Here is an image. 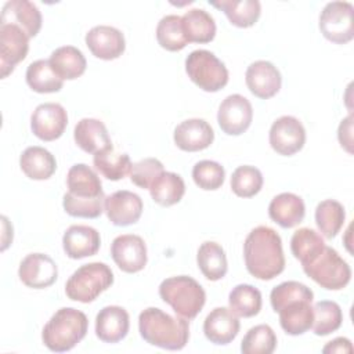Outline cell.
<instances>
[{"label": "cell", "instance_id": "19", "mask_svg": "<svg viewBox=\"0 0 354 354\" xmlns=\"http://www.w3.org/2000/svg\"><path fill=\"white\" fill-rule=\"evenodd\" d=\"M101 236L100 232L83 224L71 225L62 236V246L64 252L68 257L73 260L84 259L88 256H94L100 250Z\"/></svg>", "mask_w": 354, "mask_h": 354}, {"label": "cell", "instance_id": "11", "mask_svg": "<svg viewBox=\"0 0 354 354\" xmlns=\"http://www.w3.org/2000/svg\"><path fill=\"white\" fill-rule=\"evenodd\" d=\"M29 50V36L14 24H0V68L7 77L17 64L25 59Z\"/></svg>", "mask_w": 354, "mask_h": 354}, {"label": "cell", "instance_id": "21", "mask_svg": "<svg viewBox=\"0 0 354 354\" xmlns=\"http://www.w3.org/2000/svg\"><path fill=\"white\" fill-rule=\"evenodd\" d=\"M130 328L129 313L120 306H106L95 317V335L105 343H118Z\"/></svg>", "mask_w": 354, "mask_h": 354}, {"label": "cell", "instance_id": "5", "mask_svg": "<svg viewBox=\"0 0 354 354\" xmlns=\"http://www.w3.org/2000/svg\"><path fill=\"white\" fill-rule=\"evenodd\" d=\"M113 283V272L105 263L94 261L79 267L66 281L65 293L73 301L91 303Z\"/></svg>", "mask_w": 354, "mask_h": 354}, {"label": "cell", "instance_id": "12", "mask_svg": "<svg viewBox=\"0 0 354 354\" xmlns=\"http://www.w3.org/2000/svg\"><path fill=\"white\" fill-rule=\"evenodd\" d=\"M68 124V113L61 104L44 102L35 108L30 116V129L33 134L43 141L59 138Z\"/></svg>", "mask_w": 354, "mask_h": 354}, {"label": "cell", "instance_id": "29", "mask_svg": "<svg viewBox=\"0 0 354 354\" xmlns=\"http://www.w3.org/2000/svg\"><path fill=\"white\" fill-rule=\"evenodd\" d=\"M181 22L188 43H209L216 36L214 18L203 8L188 10Z\"/></svg>", "mask_w": 354, "mask_h": 354}, {"label": "cell", "instance_id": "8", "mask_svg": "<svg viewBox=\"0 0 354 354\" xmlns=\"http://www.w3.org/2000/svg\"><path fill=\"white\" fill-rule=\"evenodd\" d=\"M354 7L348 1H330L319 15V30L329 40L336 44H344L354 37L353 22Z\"/></svg>", "mask_w": 354, "mask_h": 354}, {"label": "cell", "instance_id": "36", "mask_svg": "<svg viewBox=\"0 0 354 354\" xmlns=\"http://www.w3.org/2000/svg\"><path fill=\"white\" fill-rule=\"evenodd\" d=\"M228 304L236 317L250 318L261 310V293L249 283H239L230 292Z\"/></svg>", "mask_w": 354, "mask_h": 354}, {"label": "cell", "instance_id": "46", "mask_svg": "<svg viewBox=\"0 0 354 354\" xmlns=\"http://www.w3.org/2000/svg\"><path fill=\"white\" fill-rule=\"evenodd\" d=\"M337 138L342 148H344L348 153H353V113L340 122Z\"/></svg>", "mask_w": 354, "mask_h": 354}, {"label": "cell", "instance_id": "32", "mask_svg": "<svg viewBox=\"0 0 354 354\" xmlns=\"http://www.w3.org/2000/svg\"><path fill=\"white\" fill-rule=\"evenodd\" d=\"M93 163L97 171L108 180L118 181L130 174L131 170V160L127 153L118 152L113 145L108 147L104 151H100L94 153Z\"/></svg>", "mask_w": 354, "mask_h": 354}, {"label": "cell", "instance_id": "17", "mask_svg": "<svg viewBox=\"0 0 354 354\" xmlns=\"http://www.w3.org/2000/svg\"><path fill=\"white\" fill-rule=\"evenodd\" d=\"M245 80L249 91L261 100L274 97L282 84V77L277 66L264 59L254 61L248 66Z\"/></svg>", "mask_w": 354, "mask_h": 354}, {"label": "cell", "instance_id": "18", "mask_svg": "<svg viewBox=\"0 0 354 354\" xmlns=\"http://www.w3.org/2000/svg\"><path fill=\"white\" fill-rule=\"evenodd\" d=\"M176 145L187 152H196L210 147L214 140L212 126L199 118L183 120L176 126L173 134Z\"/></svg>", "mask_w": 354, "mask_h": 354}, {"label": "cell", "instance_id": "30", "mask_svg": "<svg viewBox=\"0 0 354 354\" xmlns=\"http://www.w3.org/2000/svg\"><path fill=\"white\" fill-rule=\"evenodd\" d=\"M196 263L203 277L209 281H218L224 278L228 270L224 249L213 241H206L199 246Z\"/></svg>", "mask_w": 354, "mask_h": 354}, {"label": "cell", "instance_id": "22", "mask_svg": "<svg viewBox=\"0 0 354 354\" xmlns=\"http://www.w3.org/2000/svg\"><path fill=\"white\" fill-rule=\"evenodd\" d=\"M0 24L18 25L28 36L35 37L41 28V12L28 0H10L3 6Z\"/></svg>", "mask_w": 354, "mask_h": 354}, {"label": "cell", "instance_id": "45", "mask_svg": "<svg viewBox=\"0 0 354 354\" xmlns=\"http://www.w3.org/2000/svg\"><path fill=\"white\" fill-rule=\"evenodd\" d=\"M165 171L163 163L156 158H145L133 163L130 170V180L140 188H147Z\"/></svg>", "mask_w": 354, "mask_h": 354}, {"label": "cell", "instance_id": "15", "mask_svg": "<svg viewBox=\"0 0 354 354\" xmlns=\"http://www.w3.org/2000/svg\"><path fill=\"white\" fill-rule=\"evenodd\" d=\"M18 277L28 288L44 289L57 281L58 268L50 256L44 253H30L21 261Z\"/></svg>", "mask_w": 354, "mask_h": 354}, {"label": "cell", "instance_id": "34", "mask_svg": "<svg viewBox=\"0 0 354 354\" xmlns=\"http://www.w3.org/2000/svg\"><path fill=\"white\" fill-rule=\"evenodd\" d=\"M26 83L36 93H55L64 86V80L51 68L48 59H37L26 69Z\"/></svg>", "mask_w": 354, "mask_h": 354}, {"label": "cell", "instance_id": "43", "mask_svg": "<svg viewBox=\"0 0 354 354\" xmlns=\"http://www.w3.org/2000/svg\"><path fill=\"white\" fill-rule=\"evenodd\" d=\"M195 184L205 191L218 189L225 178L224 167L214 160H201L192 169Z\"/></svg>", "mask_w": 354, "mask_h": 354}, {"label": "cell", "instance_id": "7", "mask_svg": "<svg viewBox=\"0 0 354 354\" xmlns=\"http://www.w3.org/2000/svg\"><path fill=\"white\" fill-rule=\"evenodd\" d=\"M188 77L203 91L216 93L228 83L225 65L209 50H194L185 58Z\"/></svg>", "mask_w": 354, "mask_h": 354}, {"label": "cell", "instance_id": "35", "mask_svg": "<svg viewBox=\"0 0 354 354\" xmlns=\"http://www.w3.org/2000/svg\"><path fill=\"white\" fill-rule=\"evenodd\" d=\"M346 220V212L340 202L335 199H325L315 207V224L319 232L332 239L342 230Z\"/></svg>", "mask_w": 354, "mask_h": 354}, {"label": "cell", "instance_id": "4", "mask_svg": "<svg viewBox=\"0 0 354 354\" xmlns=\"http://www.w3.org/2000/svg\"><path fill=\"white\" fill-rule=\"evenodd\" d=\"M159 296L178 317L185 319H194L206 301V293L201 283L188 275L163 279L159 285Z\"/></svg>", "mask_w": 354, "mask_h": 354}, {"label": "cell", "instance_id": "42", "mask_svg": "<svg viewBox=\"0 0 354 354\" xmlns=\"http://www.w3.org/2000/svg\"><path fill=\"white\" fill-rule=\"evenodd\" d=\"M104 202L105 195L95 198H77L66 192L62 199V206L72 217L97 218L104 212Z\"/></svg>", "mask_w": 354, "mask_h": 354}, {"label": "cell", "instance_id": "24", "mask_svg": "<svg viewBox=\"0 0 354 354\" xmlns=\"http://www.w3.org/2000/svg\"><path fill=\"white\" fill-rule=\"evenodd\" d=\"M76 145L87 153H97L112 145L105 124L100 119L83 118L73 130Z\"/></svg>", "mask_w": 354, "mask_h": 354}, {"label": "cell", "instance_id": "37", "mask_svg": "<svg viewBox=\"0 0 354 354\" xmlns=\"http://www.w3.org/2000/svg\"><path fill=\"white\" fill-rule=\"evenodd\" d=\"M324 248V238L317 231L307 227L295 231L290 239L292 254L301 263V266L313 261Z\"/></svg>", "mask_w": 354, "mask_h": 354}, {"label": "cell", "instance_id": "40", "mask_svg": "<svg viewBox=\"0 0 354 354\" xmlns=\"http://www.w3.org/2000/svg\"><path fill=\"white\" fill-rule=\"evenodd\" d=\"M277 347V336L270 325L260 324L250 328L242 339L243 354H271Z\"/></svg>", "mask_w": 354, "mask_h": 354}, {"label": "cell", "instance_id": "25", "mask_svg": "<svg viewBox=\"0 0 354 354\" xmlns=\"http://www.w3.org/2000/svg\"><path fill=\"white\" fill-rule=\"evenodd\" d=\"M310 299H296L286 303L279 311L281 328L290 336H299L307 332L314 319V311Z\"/></svg>", "mask_w": 354, "mask_h": 354}, {"label": "cell", "instance_id": "41", "mask_svg": "<svg viewBox=\"0 0 354 354\" xmlns=\"http://www.w3.org/2000/svg\"><path fill=\"white\" fill-rule=\"evenodd\" d=\"M263 187L261 171L249 165L239 166L234 170L231 176V189L236 196L252 198L260 192Z\"/></svg>", "mask_w": 354, "mask_h": 354}, {"label": "cell", "instance_id": "9", "mask_svg": "<svg viewBox=\"0 0 354 354\" xmlns=\"http://www.w3.org/2000/svg\"><path fill=\"white\" fill-rule=\"evenodd\" d=\"M268 138L271 148L277 153L292 156L304 147L306 130L297 118L285 115L271 124Z\"/></svg>", "mask_w": 354, "mask_h": 354}, {"label": "cell", "instance_id": "23", "mask_svg": "<svg viewBox=\"0 0 354 354\" xmlns=\"http://www.w3.org/2000/svg\"><path fill=\"white\" fill-rule=\"evenodd\" d=\"M306 214L303 199L292 192H282L274 196L268 205L270 218L282 228H292L300 224Z\"/></svg>", "mask_w": 354, "mask_h": 354}, {"label": "cell", "instance_id": "31", "mask_svg": "<svg viewBox=\"0 0 354 354\" xmlns=\"http://www.w3.org/2000/svg\"><path fill=\"white\" fill-rule=\"evenodd\" d=\"M209 4L224 11L228 21L238 28L253 26L261 12L259 0H218Z\"/></svg>", "mask_w": 354, "mask_h": 354}, {"label": "cell", "instance_id": "33", "mask_svg": "<svg viewBox=\"0 0 354 354\" xmlns=\"http://www.w3.org/2000/svg\"><path fill=\"white\" fill-rule=\"evenodd\" d=\"M151 198L160 206H173L178 203L185 194L183 177L173 171H163L149 187Z\"/></svg>", "mask_w": 354, "mask_h": 354}, {"label": "cell", "instance_id": "16", "mask_svg": "<svg viewBox=\"0 0 354 354\" xmlns=\"http://www.w3.org/2000/svg\"><path fill=\"white\" fill-rule=\"evenodd\" d=\"M84 41L94 57L105 61L119 58L126 48L123 33L118 28L109 25H97L91 28L86 33Z\"/></svg>", "mask_w": 354, "mask_h": 354}, {"label": "cell", "instance_id": "44", "mask_svg": "<svg viewBox=\"0 0 354 354\" xmlns=\"http://www.w3.org/2000/svg\"><path fill=\"white\" fill-rule=\"evenodd\" d=\"M296 299H314L313 290L306 286L304 283H300L297 281H286L279 285H277L271 293H270V301L271 307L275 313H278L286 303L296 300Z\"/></svg>", "mask_w": 354, "mask_h": 354}, {"label": "cell", "instance_id": "47", "mask_svg": "<svg viewBox=\"0 0 354 354\" xmlns=\"http://www.w3.org/2000/svg\"><path fill=\"white\" fill-rule=\"evenodd\" d=\"M322 353H353V344L347 337H336L322 348Z\"/></svg>", "mask_w": 354, "mask_h": 354}, {"label": "cell", "instance_id": "1", "mask_svg": "<svg viewBox=\"0 0 354 354\" xmlns=\"http://www.w3.org/2000/svg\"><path fill=\"white\" fill-rule=\"evenodd\" d=\"M243 259L250 275L261 281H270L285 268V256L279 234L267 227L253 228L243 242Z\"/></svg>", "mask_w": 354, "mask_h": 354}, {"label": "cell", "instance_id": "6", "mask_svg": "<svg viewBox=\"0 0 354 354\" xmlns=\"http://www.w3.org/2000/svg\"><path fill=\"white\" fill-rule=\"evenodd\" d=\"M303 271L321 288L328 290H340L351 279L350 266L333 248L326 245L313 261L303 266Z\"/></svg>", "mask_w": 354, "mask_h": 354}, {"label": "cell", "instance_id": "14", "mask_svg": "<svg viewBox=\"0 0 354 354\" xmlns=\"http://www.w3.org/2000/svg\"><path fill=\"white\" fill-rule=\"evenodd\" d=\"M142 199L127 189H120L105 196L104 212L113 225L127 227L137 223L142 214Z\"/></svg>", "mask_w": 354, "mask_h": 354}, {"label": "cell", "instance_id": "39", "mask_svg": "<svg viewBox=\"0 0 354 354\" xmlns=\"http://www.w3.org/2000/svg\"><path fill=\"white\" fill-rule=\"evenodd\" d=\"M314 319L313 332L317 336H326L342 326L343 313L340 306L332 300H321L314 304Z\"/></svg>", "mask_w": 354, "mask_h": 354}, {"label": "cell", "instance_id": "27", "mask_svg": "<svg viewBox=\"0 0 354 354\" xmlns=\"http://www.w3.org/2000/svg\"><path fill=\"white\" fill-rule=\"evenodd\" d=\"M68 192L77 198H95L104 195L98 174L84 163L73 165L66 174Z\"/></svg>", "mask_w": 354, "mask_h": 354}, {"label": "cell", "instance_id": "26", "mask_svg": "<svg viewBox=\"0 0 354 354\" xmlns=\"http://www.w3.org/2000/svg\"><path fill=\"white\" fill-rule=\"evenodd\" d=\"M21 170L32 180H47L57 169L54 155L43 147H28L19 156Z\"/></svg>", "mask_w": 354, "mask_h": 354}, {"label": "cell", "instance_id": "10", "mask_svg": "<svg viewBox=\"0 0 354 354\" xmlns=\"http://www.w3.org/2000/svg\"><path fill=\"white\" fill-rule=\"evenodd\" d=\"M253 119V108L249 100L241 94L225 97L217 112L220 129L228 136H239L245 133Z\"/></svg>", "mask_w": 354, "mask_h": 354}, {"label": "cell", "instance_id": "2", "mask_svg": "<svg viewBox=\"0 0 354 354\" xmlns=\"http://www.w3.org/2000/svg\"><path fill=\"white\" fill-rule=\"evenodd\" d=\"M138 330L147 343L166 350H181L189 339L188 319L171 317L156 307H148L141 311Z\"/></svg>", "mask_w": 354, "mask_h": 354}, {"label": "cell", "instance_id": "3", "mask_svg": "<svg viewBox=\"0 0 354 354\" xmlns=\"http://www.w3.org/2000/svg\"><path fill=\"white\" fill-rule=\"evenodd\" d=\"M88 329V319L84 313L73 307L57 310L44 325L41 339L44 346L55 353L72 350L82 342Z\"/></svg>", "mask_w": 354, "mask_h": 354}, {"label": "cell", "instance_id": "38", "mask_svg": "<svg viewBox=\"0 0 354 354\" xmlns=\"http://www.w3.org/2000/svg\"><path fill=\"white\" fill-rule=\"evenodd\" d=\"M156 40L159 46L167 51H180L187 44L181 17L176 14H169L160 18L156 26Z\"/></svg>", "mask_w": 354, "mask_h": 354}, {"label": "cell", "instance_id": "28", "mask_svg": "<svg viewBox=\"0 0 354 354\" xmlns=\"http://www.w3.org/2000/svg\"><path fill=\"white\" fill-rule=\"evenodd\" d=\"M48 61L62 80L77 79L84 73L87 66L83 53L73 46L58 47L51 53Z\"/></svg>", "mask_w": 354, "mask_h": 354}, {"label": "cell", "instance_id": "13", "mask_svg": "<svg viewBox=\"0 0 354 354\" xmlns=\"http://www.w3.org/2000/svg\"><path fill=\"white\" fill-rule=\"evenodd\" d=\"M111 254L115 264L127 274L141 271L147 264V245L134 234L119 235L112 241Z\"/></svg>", "mask_w": 354, "mask_h": 354}, {"label": "cell", "instance_id": "20", "mask_svg": "<svg viewBox=\"0 0 354 354\" xmlns=\"http://www.w3.org/2000/svg\"><path fill=\"white\" fill-rule=\"evenodd\" d=\"M239 328L241 324L238 317L227 307L213 308L203 321V333L206 339L218 346L231 343L236 337Z\"/></svg>", "mask_w": 354, "mask_h": 354}]
</instances>
